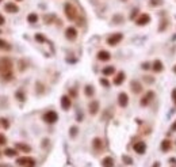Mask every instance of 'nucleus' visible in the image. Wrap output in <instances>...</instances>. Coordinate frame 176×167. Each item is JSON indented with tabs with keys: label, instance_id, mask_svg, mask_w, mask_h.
I'll return each mask as SVG.
<instances>
[{
	"label": "nucleus",
	"instance_id": "nucleus-2",
	"mask_svg": "<svg viewBox=\"0 0 176 167\" xmlns=\"http://www.w3.org/2000/svg\"><path fill=\"white\" fill-rule=\"evenodd\" d=\"M16 165L20 167H35V159L30 156H20L16 159Z\"/></svg>",
	"mask_w": 176,
	"mask_h": 167
},
{
	"label": "nucleus",
	"instance_id": "nucleus-21",
	"mask_svg": "<svg viewBox=\"0 0 176 167\" xmlns=\"http://www.w3.org/2000/svg\"><path fill=\"white\" fill-rule=\"evenodd\" d=\"M0 50H11V45L7 41L0 38Z\"/></svg>",
	"mask_w": 176,
	"mask_h": 167
},
{
	"label": "nucleus",
	"instance_id": "nucleus-27",
	"mask_svg": "<svg viewBox=\"0 0 176 167\" xmlns=\"http://www.w3.org/2000/svg\"><path fill=\"white\" fill-rule=\"evenodd\" d=\"M6 143H7V139H6V136L0 133V145H4Z\"/></svg>",
	"mask_w": 176,
	"mask_h": 167
},
{
	"label": "nucleus",
	"instance_id": "nucleus-10",
	"mask_svg": "<svg viewBox=\"0 0 176 167\" xmlns=\"http://www.w3.org/2000/svg\"><path fill=\"white\" fill-rule=\"evenodd\" d=\"M118 103H119L121 107H126L127 103H129V97L126 93H121L118 95Z\"/></svg>",
	"mask_w": 176,
	"mask_h": 167
},
{
	"label": "nucleus",
	"instance_id": "nucleus-11",
	"mask_svg": "<svg viewBox=\"0 0 176 167\" xmlns=\"http://www.w3.org/2000/svg\"><path fill=\"white\" fill-rule=\"evenodd\" d=\"M70 105H72L70 98L68 97V95H62V97H61V107H62L64 110H69Z\"/></svg>",
	"mask_w": 176,
	"mask_h": 167
},
{
	"label": "nucleus",
	"instance_id": "nucleus-18",
	"mask_svg": "<svg viewBox=\"0 0 176 167\" xmlns=\"http://www.w3.org/2000/svg\"><path fill=\"white\" fill-rule=\"evenodd\" d=\"M15 147L18 148V149H20L22 152H30V151H31V147H30V145H27V144H23V143H16Z\"/></svg>",
	"mask_w": 176,
	"mask_h": 167
},
{
	"label": "nucleus",
	"instance_id": "nucleus-7",
	"mask_svg": "<svg viewBox=\"0 0 176 167\" xmlns=\"http://www.w3.org/2000/svg\"><path fill=\"white\" fill-rule=\"evenodd\" d=\"M153 98H154V93H153V91H148V93L145 94L144 97H142L141 105H142V106H148V105L152 102V99H153Z\"/></svg>",
	"mask_w": 176,
	"mask_h": 167
},
{
	"label": "nucleus",
	"instance_id": "nucleus-8",
	"mask_svg": "<svg viewBox=\"0 0 176 167\" xmlns=\"http://www.w3.org/2000/svg\"><path fill=\"white\" fill-rule=\"evenodd\" d=\"M133 149L137 152V154L142 155V154H145V151H146V144H145L144 141H138L133 145Z\"/></svg>",
	"mask_w": 176,
	"mask_h": 167
},
{
	"label": "nucleus",
	"instance_id": "nucleus-9",
	"mask_svg": "<svg viewBox=\"0 0 176 167\" xmlns=\"http://www.w3.org/2000/svg\"><path fill=\"white\" fill-rule=\"evenodd\" d=\"M65 37L69 41H74L77 38V30L74 29V27H68L65 30Z\"/></svg>",
	"mask_w": 176,
	"mask_h": 167
},
{
	"label": "nucleus",
	"instance_id": "nucleus-25",
	"mask_svg": "<svg viewBox=\"0 0 176 167\" xmlns=\"http://www.w3.org/2000/svg\"><path fill=\"white\" fill-rule=\"evenodd\" d=\"M84 93H86L87 97H92L94 93H95V90H94L92 86H90V84H88V86H86V88H84Z\"/></svg>",
	"mask_w": 176,
	"mask_h": 167
},
{
	"label": "nucleus",
	"instance_id": "nucleus-41",
	"mask_svg": "<svg viewBox=\"0 0 176 167\" xmlns=\"http://www.w3.org/2000/svg\"><path fill=\"white\" fill-rule=\"evenodd\" d=\"M0 2H3V0H0Z\"/></svg>",
	"mask_w": 176,
	"mask_h": 167
},
{
	"label": "nucleus",
	"instance_id": "nucleus-26",
	"mask_svg": "<svg viewBox=\"0 0 176 167\" xmlns=\"http://www.w3.org/2000/svg\"><path fill=\"white\" fill-rule=\"evenodd\" d=\"M27 20H29V23H37L38 15H37V14H30V15L27 16Z\"/></svg>",
	"mask_w": 176,
	"mask_h": 167
},
{
	"label": "nucleus",
	"instance_id": "nucleus-24",
	"mask_svg": "<svg viewBox=\"0 0 176 167\" xmlns=\"http://www.w3.org/2000/svg\"><path fill=\"white\" fill-rule=\"evenodd\" d=\"M161 149L164 152H167V151H169V149H171V141L169 140H164L161 143Z\"/></svg>",
	"mask_w": 176,
	"mask_h": 167
},
{
	"label": "nucleus",
	"instance_id": "nucleus-13",
	"mask_svg": "<svg viewBox=\"0 0 176 167\" xmlns=\"http://www.w3.org/2000/svg\"><path fill=\"white\" fill-rule=\"evenodd\" d=\"M111 59V54L107 52V50H100L99 53H98V60L100 61H108Z\"/></svg>",
	"mask_w": 176,
	"mask_h": 167
},
{
	"label": "nucleus",
	"instance_id": "nucleus-22",
	"mask_svg": "<svg viewBox=\"0 0 176 167\" xmlns=\"http://www.w3.org/2000/svg\"><path fill=\"white\" fill-rule=\"evenodd\" d=\"M153 71H154V72H161V71H162V63H161V61H158V60L154 61V63H153Z\"/></svg>",
	"mask_w": 176,
	"mask_h": 167
},
{
	"label": "nucleus",
	"instance_id": "nucleus-19",
	"mask_svg": "<svg viewBox=\"0 0 176 167\" xmlns=\"http://www.w3.org/2000/svg\"><path fill=\"white\" fill-rule=\"evenodd\" d=\"M92 145H94V148L96 149V151H100V149L103 148V141H102L99 137H95L94 141H92Z\"/></svg>",
	"mask_w": 176,
	"mask_h": 167
},
{
	"label": "nucleus",
	"instance_id": "nucleus-5",
	"mask_svg": "<svg viewBox=\"0 0 176 167\" xmlns=\"http://www.w3.org/2000/svg\"><path fill=\"white\" fill-rule=\"evenodd\" d=\"M122 38H123L122 33H115V34H113V35H110L107 38V44L110 46H115V45H118V44L121 42Z\"/></svg>",
	"mask_w": 176,
	"mask_h": 167
},
{
	"label": "nucleus",
	"instance_id": "nucleus-1",
	"mask_svg": "<svg viewBox=\"0 0 176 167\" xmlns=\"http://www.w3.org/2000/svg\"><path fill=\"white\" fill-rule=\"evenodd\" d=\"M12 61L8 57H2L0 59V77L3 80L12 79Z\"/></svg>",
	"mask_w": 176,
	"mask_h": 167
},
{
	"label": "nucleus",
	"instance_id": "nucleus-28",
	"mask_svg": "<svg viewBox=\"0 0 176 167\" xmlns=\"http://www.w3.org/2000/svg\"><path fill=\"white\" fill-rule=\"evenodd\" d=\"M0 121H2V125H3V128H4V129H8L10 128V124H8V121H7V120L3 118V120H0Z\"/></svg>",
	"mask_w": 176,
	"mask_h": 167
},
{
	"label": "nucleus",
	"instance_id": "nucleus-23",
	"mask_svg": "<svg viewBox=\"0 0 176 167\" xmlns=\"http://www.w3.org/2000/svg\"><path fill=\"white\" fill-rule=\"evenodd\" d=\"M6 156H8V158H14V156L16 155V149H14V148H7L4 149V152H3Z\"/></svg>",
	"mask_w": 176,
	"mask_h": 167
},
{
	"label": "nucleus",
	"instance_id": "nucleus-40",
	"mask_svg": "<svg viewBox=\"0 0 176 167\" xmlns=\"http://www.w3.org/2000/svg\"><path fill=\"white\" fill-rule=\"evenodd\" d=\"M174 71H175V72H176V67H175V68H174Z\"/></svg>",
	"mask_w": 176,
	"mask_h": 167
},
{
	"label": "nucleus",
	"instance_id": "nucleus-36",
	"mask_svg": "<svg viewBox=\"0 0 176 167\" xmlns=\"http://www.w3.org/2000/svg\"><path fill=\"white\" fill-rule=\"evenodd\" d=\"M35 40H37V41H43V37L39 35V34H37V35H35Z\"/></svg>",
	"mask_w": 176,
	"mask_h": 167
},
{
	"label": "nucleus",
	"instance_id": "nucleus-12",
	"mask_svg": "<svg viewBox=\"0 0 176 167\" xmlns=\"http://www.w3.org/2000/svg\"><path fill=\"white\" fill-rule=\"evenodd\" d=\"M4 10L7 12H10V14H16L19 11V7L15 4V3H7V4L4 6Z\"/></svg>",
	"mask_w": 176,
	"mask_h": 167
},
{
	"label": "nucleus",
	"instance_id": "nucleus-3",
	"mask_svg": "<svg viewBox=\"0 0 176 167\" xmlns=\"http://www.w3.org/2000/svg\"><path fill=\"white\" fill-rule=\"evenodd\" d=\"M64 11H65V15L66 18L69 20H74L77 16V10L76 7H74L73 4H70V3H66L65 7H64Z\"/></svg>",
	"mask_w": 176,
	"mask_h": 167
},
{
	"label": "nucleus",
	"instance_id": "nucleus-38",
	"mask_svg": "<svg viewBox=\"0 0 176 167\" xmlns=\"http://www.w3.org/2000/svg\"><path fill=\"white\" fill-rule=\"evenodd\" d=\"M0 167H7V166H4V165H0Z\"/></svg>",
	"mask_w": 176,
	"mask_h": 167
},
{
	"label": "nucleus",
	"instance_id": "nucleus-33",
	"mask_svg": "<svg viewBox=\"0 0 176 167\" xmlns=\"http://www.w3.org/2000/svg\"><path fill=\"white\" fill-rule=\"evenodd\" d=\"M149 68H150V65H149V63L142 64V69H149Z\"/></svg>",
	"mask_w": 176,
	"mask_h": 167
},
{
	"label": "nucleus",
	"instance_id": "nucleus-4",
	"mask_svg": "<svg viewBox=\"0 0 176 167\" xmlns=\"http://www.w3.org/2000/svg\"><path fill=\"white\" fill-rule=\"evenodd\" d=\"M43 121L46 122V124H54V122H57L58 121V114L56 113V111H53V110H49V111H46L45 114H43Z\"/></svg>",
	"mask_w": 176,
	"mask_h": 167
},
{
	"label": "nucleus",
	"instance_id": "nucleus-39",
	"mask_svg": "<svg viewBox=\"0 0 176 167\" xmlns=\"http://www.w3.org/2000/svg\"><path fill=\"white\" fill-rule=\"evenodd\" d=\"M15 2H22V0H15Z\"/></svg>",
	"mask_w": 176,
	"mask_h": 167
},
{
	"label": "nucleus",
	"instance_id": "nucleus-32",
	"mask_svg": "<svg viewBox=\"0 0 176 167\" xmlns=\"http://www.w3.org/2000/svg\"><path fill=\"white\" fill-rule=\"evenodd\" d=\"M6 23V19H4V16L2 15V14H0V26H3Z\"/></svg>",
	"mask_w": 176,
	"mask_h": 167
},
{
	"label": "nucleus",
	"instance_id": "nucleus-31",
	"mask_svg": "<svg viewBox=\"0 0 176 167\" xmlns=\"http://www.w3.org/2000/svg\"><path fill=\"white\" fill-rule=\"evenodd\" d=\"M76 133H77V128H70V136H73V137H74V136H76Z\"/></svg>",
	"mask_w": 176,
	"mask_h": 167
},
{
	"label": "nucleus",
	"instance_id": "nucleus-30",
	"mask_svg": "<svg viewBox=\"0 0 176 167\" xmlns=\"http://www.w3.org/2000/svg\"><path fill=\"white\" fill-rule=\"evenodd\" d=\"M122 161H123L125 163H127V165H131V159L129 158V156H123V158H122Z\"/></svg>",
	"mask_w": 176,
	"mask_h": 167
},
{
	"label": "nucleus",
	"instance_id": "nucleus-35",
	"mask_svg": "<svg viewBox=\"0 0 176 167\" xmlns=\"http://www.w3.org/2000/svg\"><path fill=\"white\" fill-rule=\"evenodd\" d=\"M16 97H19V98H20V101H25V97H23V94H22V93H16Z\"/></svg>",
	"mask_w": 176,
	"mask_h": 167
},
{
	"label": "nucleus",
	"instance_id": "nucleus-15",
	"mask_svg": "<svg viewBox=\"0 0 176 167\" xmlns=\"http://www.w3.org/2000/svg\"><path fill=\"white\" fill-rule=\"evenodd\" d=\"M88 107H90V113H91V114H92V115L96 114L98 110H99V102H98V101H92Z\"/></svg>",
	"mask_w": 176,
	"mask_h": 167
},
{
	"label": "nucleus",
	"instance_id": "nucleus-16",
	"mask_svg": "<svg viewBox=\"0 0 176 167\" xmlns=\"http://www.w3.org/2000/svg\"><path fill=\"white\" fill-rule=\"evenodd\" d=\"M123 80H125V72H118L117 76L114 77V84L115 86H119V84L123 83Z\"/></svg>",
	"mask_w": 176,
	"mask_h": 167
},
{
	"label": "nucleus",
	"instance_id": "nucleus-34",
	"mask_svg": "<svg viewBox=\"0 0 176 167\" xmlns=\"http://www.w3.org/2000/svg\"><path fill=\"white\" fill-rule=\"evenodd\" d=\"M172 99H174V102L176 103V88H175L174 91H172Z\"/></svg>",
	"mask_w": 176,
	"mask_h": 167
},
{
	"label": "nucleus",
	"instance_id": "nucleus-29",
	"mask_svg": "<svg viewBox=\"0 0 176 167\" xmlns=\"http://www.w3.org/2000/svg\"><path fill=\"white\" fill-rule=\"evenodd\" d=\"M100 84H103L104 87H108V86H110V83H108L107 79H100Z\"/></svg>",
	"mask_w": 176,
	"mask_h": 167
},
{
	"label": "nucleus",
	"instance_id": "nucleus-20",
	"mask_svg": "<svg viewBox=\"0 0 176 167\" xmlns=\"http://www.w3.org/2000/svg\"><path fill=\"white\" fill-rule=\"evenodd\" d=\"M102 72H103L104 76H110V75H113L115 72V68L113 65H108L106 68H103V71H102Z\"/></svg>",
	"mask_w": 176,
	"mask_h": 167
},
{
	"label": "nucleus",
	"instance_id": "nucleus-17",
	"mask_svg": "<svg viewBox=\"0 0 176 167\" xmlns=\"http://www.w3.org/2000/svg\"><path fill=\"white\" fill-rule=\"evenodd\" d=\"M102 166L103 167H114V159L111 156H106V158L102 161Z\"/></svg>",
	"mask_w": 176,
	"mask_h": 167
},
{
	"label": "nucleus",
	"instance_id": "nucleus-14",
	"mask_svg": "<svg viewBox=\"0 0 176 167\" xmlns=\"http://www.w3.org/2000/svg\"><path fill=\"white\" fill-rule=\"evenodd\" d=\"M131 91H133V93H135V94L141 93V91H142V86H141L140 81H137V80H133V81H131Z\"/></svg>",
	"mask_w": 176,
	"mask_h": 167
},
{
	"label": "nucleus",
	"instance_id": "nucleus-37",
	"mask_svg": "<svg viewBox=\"0 0 176 167\" xmlns=\"http://www.w3.org/2000/svg\"><path fill=\"white\" fill-rule=\"evenodd\" d=\"M171 131H174V132H176V121L172 124V127H171Z\"/></svg>",
	"mask_w": 176,
	"mask_h": 167
},
{
	"label": "nucleus",
	"instance_id": "nucleus-6",
	"mask_svg": "<svg viewBox=\"0 0 176 167\" xmlns=\"http://www.w3.org/2000/svg\"><path fill=\"white\" fill-rule=\"evenodd\" d=\"M149 22H150V16H149L148 14H141V15L135 19V23H137L138 26H145V25H148Z\"/></svg>",
	"mask_w": 176,
	"mask_h": 167
}]
</instances>
